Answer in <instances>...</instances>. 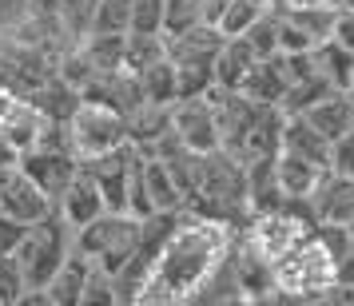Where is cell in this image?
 <instances>
[{"label":"cell","mask_w":354,"mask_h":306,"mask_svg":"<svg viewBox=\"0 0 354 306\" xmlns=\"http://www.w3.org/2000/svg\"><path fill=\"white\" fill-rule=\"evenodd\" d=\"M231 239H235L231 223L183 211V219L167 231V239L160 242V251L147 262L144 287L136 294V303H195V294L203 290L211 271L223 262Z\"/></svg>","instance_id":"cell-1"},{"label":"cell","mask_w":354,"mask_h":306,"mask_svg":"<svg viewBox=\"0 0 354 306\" xmlns=\"http://www.w3.org/2000/svg\"><path fill=\"white\" fill-rule=\"evenodd\" d=\"M338 258L322 247L319 235H306L287 258H279L271 267L274 278V298H290V303H326V290L338 283Z\"/></svg>","instance_id":"cell-2"},{"label":"cell","mask_w":354,"mask_h":306,"mask_svg":"<svg viewBox=\"0 0 354 306\" xmlns=\"http://www.w3.org/2000/svg\"><path fill=\"white\" fill-rule=\"evenodd\" d=\"M140 227H144V219L131 211H100L92 223L72 231V247L115 274L140 255Z\"/></svg>","instance_id":"cell-3"},{"label":"cell","mask_w":354,"mask_h":306,"mask_svg":"<svg viewBox=\"0 0 354 306\" xmlns=\"http://www.w3.org/2000/svg\"><path fill=\"white\" fill-rule=\"evenodd\" d=\"M12 255H17L24 278H28V290H44V283L56 274V267L72 255V227L64 223L60 211H52L44 219L28 223V231H24V239Z\"/></svg>","instance_id":"cell-4"},{"label":"cell","mask_w":354,"mask_h":306,"mask_svg":"<svg viewBox=\"0 0 354 306\" xmlns=\"http://www.w3.org/2000/svg\"><path fill=\"white\" fill-rule=\"evenodd\" d=\"M64 135H68V151L80 163L108 155L120 144H131L128 128H124V115L115 108H108V104H100V99H80V108L68 115Z\"/></svg>","instance_id":"cell-5"},{"label":"cell","mask_w":354,"mask_h":306,"mask_svg":"<svg viewBox=\"0 0 354 306\" xmlns=\"http://www.w3.org/2000/svg\"><path fill=\"white\" fill-rule=\"evenodd\" d=\"M136 160H140V147L120 144L108 155H96V160L84 163L88 175L96 179L100 195H104V211H128V179H131Z\"/></svg>","instance_id":"cell-6"},{"label":"cell","mask_w":354,"mask_h":306,"mask_svg":"<svg viewBox=\"0 0 354 306\" xmlns=\"http://www.w3.org/2000/svg\"><path fill=\"white\" fill-rule=\"evenodd\" d=\"M171 131L179 144H187L192 151L207 155L219 147V128H215V112H211L207 96H183L171 104Z\"/></svg>","instance_id":"cell-7"},{"label":"cell","mask_w":354,"mask_h":306,"mask_svg":"<svg viewBox=\"0 0 354 306\" xmlns=\"http://www.w3.org/2000/svg\"><path fill=\"white\" fill-rule=\"evenodd\" d=\"M0 211L20 219V223H36V219L52 215L56 203H52V195L32 175H24L20 167H12L8 175L0 179Z\"/></svg>","instance_id":"cell-8"},{"label":"cell","mask_w":354,"mask_h":306,"mask_svg":"<svg viewBox=\"0 0 354 306\" xmlns=\"http://www.w3.org/2000/svg\"><path fill=\"white\" fill-rule=\"evenodd\" d=\"M20 171H24V175H32L36 183L52 195V203H56V195L68 187V179L80 171V160H76L68 147L40 144V147H28V151L20 155Z\"/></svg>","instance_id":"cell-9"},{"label":"cell","mask_w":354,"mask_h":306,"mask_svg":"<svg viewBox=\"0 0 354 306\" xmlns=\"http://www.w3.org/2000/svg\"><path fill=\"white\" fill-rule=\"evenodd\" d=\"M306 199L315 211V223H354V175L322 171Z\"/></svg>","instance_id":"cell-10"},{"label":"cell","mask_w":354,"mask_h":306,"mask_svg":"<svg viewBox=\"0 0 354 306\" xmlns=\"http://www.w3.org/2000/svg\"><path fill=\"white\" fill-rule=\"evenodd\" d=\"M227 36L207 24V20H199L192 28H183V32H171L167 36V56L176 60V64H199V68H211L215 64V56L223 48Z\"/></svg>","instance_id":"cell-11"},{"label":"cell","mask_w":354,"mask_h":306,"mask_svg":"<svg viewBox=\"0 0 354 306\" xmlns=\"http://www.w3.org/2000/svg\"><path fill=\"white\" fill-rule=\"evenodd\" d=\"M56 211L64 215V223L76 231V227L92 223L100 211H104V195H100L96 179L88 175V167L80 163V171L68 179V187L60 195H56Z\"/></svg>","instance_id":"cell-12"},{"label":"cell","mask_w":354,"mask_h":306,"mask_svg":"<svg viewBox=\"0 0 354 306\" xmlns=\"http://www.w3.org/2000/svg\"><path fill=\"white\" fill-rule=\"evenodd\" d=\"M48 128H52V119L40 112L28 96H17L12 99V108L4 112V119H0V135H8V140L20 147V155H24L28 147L40 144Z\"/></svg>","instance_id":"cell-13"},{"label":"cell","mask_w":354,"mask_h":306,"mask_svg":"<svg viewBox=\"0 0 354 306\" xmlns=\"http://www.w3.org/2000/svg\"><path fill=\"white\" fill-rule=\"evenodd\" d=\"M239 92L255 104H283L287 96V68H283V56H267V60H255V68L247 72V80L239 84Z\"/></svg>","instance_id":"cell-14"},{"label":"cell","mask_w":354,"mask_h":306,"mask_svg":"<svg viewBox=\"0 0 354 306\" xmlns=\"http://www.w3.org/2000/svg\"><path fill=\"white\" fill-rule=\"evenodd\" d=\"M322 171H326V167L303 160V155H295V151H279V155H274V179H279L283 199H306V195L315 191V183H319Z\"/></svg>","instance_id":"cell-15"},{"label":"cell","mask_w":354,"mask_h":306,"mask_svg":"<svg viewBox=\"0 0 354 306\" xmlns=\"http://www.w3.org/2000/svg\"><path fill=\"white\" fill-rule=\"evenodd\" d=\"M303 115L326 135V140H338V135H346V131L354 128V96L351 92H326V96H322L319 104H310Z\"/></svg>","instance_id":"cell-16"},{"label":"cell","mask_w":354,"mask_h":306,"mask_svg":"<svg viewBox=\"0 0 354 306\" xmlns=\"http://www.w3.org/2000/svg\"><path fill=\"white\" fill-rule=\"evenodd\" d=\"M84 278H88V258L72 247V255L56 267L48 283H44V294H48V306H80L84 294Z\"/></svg>","instance_id":"cell-17"},{"label":"cell","mask_w":354,"mask_h":306,"mask_svg":"<svg viewBox=\"0 0 354 306\" xmlns=\"http://www.w3.org/2000/svg\"><path fill=\"white\" fill-rule=\"evenodd\" d=\"M255 60H259L255 48H251L243 36H227L219 56H215V64H211L215 84H219V88H239V84L247 80V72L255 68Z\"/></svg>","instance_id":"cell-18"},{"label":"cell","mask_w":354,"mask_h":306,"mask_svg":"<svg viewBox=\"0 0 354 306\" xmlns=\"http://www.w3.org/2000/svg\"><path fill=\"white\" fill-rule=\"evenodd\" d=\"M310 64L319 72L322 80L338 88V92H351V76H354V52H346L338 40H319L315 48H310Z\"/></svg>","instance_id":"cell-19"},{"label":"cell","mask_w":354,"mask_h":306,"mask_svg":"<svg viewBox=\"0 0 354 306\" xmlns=\"http://www.w3.org/2000/svg\"><path fill=\"white\" fill-rule=\"evenodd\" d=\"M136 80L144 88V99H156V104H176L179 99V72L171 64V56H163L156 64H147L144 72H136Z\"/></svg>","instance_id":"cell-20"},{"label":"cell","mask_w":354,"mask_h":306,"mask_svg":"<svg viewBox=\"0 0 354 306\" xmlns=\"http://www.w3.org/2000/svg\"><path fill=\"white\" fill-rule=\"evenodd\" d=\"M167 56V36L163 32H124V68L128 72H144Z\"/></svg>","instance_id":"cell-21"},{"label":"cell","mask_w":354,"mask_h":306,"mask_svg":"<svg viewBox=\"0 0 354 306\" xmlns=\"http://www.w3.org/2000/svg\"><path fill=\"white\" fill-rule=\"evenodd\" d=\"M128 28H131V0H96V4H92L88 32L124 36Z\"/></svg>","instance_id":"cell-22"},{"label":"cell","mask_w":354,"mask_h":306,"mask_svg":"<svg viewBox=\"0 0 354 306\" xmlns=\"http://www.w3.org/2000/svg\"><path fill=\"white\" fill-rule=\"evenodd\" d=\"M263 8H267V4H255V0H223L219 17L211 20V24L223 36H243L259 17H263Z\"/></svg>","instance_id":"cell-23"},{"label":"cell","mask_w":354,"mask_h":306,"mask_svg":"<svg viewBox=\"0 0 354 306\" xmlns=\"http://www.w3.org/2000/svg\"><path fill=\"white\" fill-rule=\"evenodd\" d=\"M112 306L115 303V274L104 271L100 262L88 258V278H84V294H80V306Z\"/></svg>","instance_id":"cell-24"},{"label":"cell","mask_w":354,"mask_h":306,"mask_svg":"<svg viewBox=\"0 0 354 306\" xmlns=\"http://www.w3.org/2000/svg\"><path fill=\"white\" fill-rule=\"evenodd\" d=\"M243 40L255 48L259 60H267V56H279V24H274V12L271 8H263V17L243 32Z\"/></svg>","instance_id":"cell-25"},{"label":"cell","mask_w":354,"mask_h":306,"mask_svg":"<svg viewBox=\"0 0 354 306\" xmlns=\"http://www.w3.org/2000/svg\"><path fill=\"white\" fill-rule=\"evenodd\" d=\"M28 294V278L20 271L17 255H0V306H20Z\"/></svg>","instance_id":"cell-26"},{"label":"cell","mask_w":354,"mask_h":306,"mask_svg":"<svg viewBox=\"0 0 354 306\" xmlns=\"http://www.w3.org/2000/svg\"><path fill=\"white\" fill-rule=\"evenodd\" d=\"M128 32H163V0H131Z\"/></svg>","instance_id":"cell-27"},{"label":"cell","mask_w":354,"mask_h":306,"mask_svg":"<svg viewBox=\"0 0 354 306\" xmlns=\"http://www.w3.org/2000/svg\"><path fill=\"white\" fill-rule=\"evenodd\" d=\"M326 171H338V175H354V128L346 135L330 140V160H326Z\"/></svg>","instance_id":"cell-28"},{"label":"cell","mask_w":354,"mask_h":306,"mask_svg":"<svg viewBox=\"0 0 354 306\" xmlns=\"http://www.w3.org/2000/svg\"><path fill=\"white\" fill-rule=\"evenodd\" d=\"M24 231H28V223H20V219L0 211V255H12L20 247V239H24Z\"/></svg>","instance_id":"cell-29"},{"label":"cell","mask_w":354,"mask_h":306,"mask_svg":"<svg viewBox=\"0 0 354 306\" xmlns=\"http://www.w3.org/2000/svg\"><path fill=\"white\" fill-rule=\"evenodd\" d=\"M330 40H338L346 52H354V12H342L338 8V17H335V32H330Z\"/></svg>","instance_id":"cell-30"},{"label":"cell","mask_w":354,"mask_h":306,"mask_svg":"<svg viewBox=\"0 0 354 306\" xmlns=\"http://www.w3.org/2000/svg\"><path fill=\"white\" fill-rule=\"evenodd\" d=\"M267 8L274 12H303V8H338L335 0H271Z\"/></svg>","instance_id":"cell-31"},{"label":"cell","mask_w":354,"mask_h":306,"mask_svg":"<svg viewBox=\"0 0 354 306\" xmlns=\"http://www.w3.org/2000/svg\"><path fill=\"white\" fill-rule=\"evenodd\" d=\"M12 167H20V147L8 135H0V171H12Z\"/></svg>","instance_id":"cell-32"},{"label":"cell","mask_w":354,"mask_h":306,"mask_svg":"<svg viewBox=\"0 0 354 306\" xmlns=\"http://www.w3.org/2000/svg\"><path fill=\"white\" fill-rule=\"evenodd\" d=\"M338 8H342V12H354V0H335Z\"/></svg>","instance_id":"cell-33"},{"label":"cell","mask_w":354,"mask_h":306,"mask_svg":"<svg viewBox=\"0 0 354 306\" xmlns=\"http://www.w3.org/2000/svg\"><path fill=\"white\" fill-rule=\"evenodd\" d=\"M351 96H354V76H351Z\"/></svg>","instance_id":"cell-34"},{"label":"cell","mask_w":354,"mask_h":306,"mask_svg":"<svg viewBox=\"0 0 354 306\" xmlns=\"http://www.w3.org/2000/svg\"><path fill=\"white\" fill-rule=\"evenodd\" d=\"M255 4H271V0H255Z\"/></svg>","instance_id":"cell-35"}]
</instances>
